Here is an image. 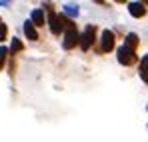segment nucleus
I'll return each instance as SVG.
<instances>
[{"label": "nucleus", "instance_id": "4", "mask_svg": "<svg viewBox=\"0 0 148 142\" xmlns=\"http://www.w3.org/2000/svg\"><path fill=\"white\" fill-rule=\"evenodd\" d=\"M96 26L94 24H88L86 28H84V32L80 34V48L82 50H88V48L94 44V38H96Z\"/></svg>", "mask_w": 148, "mask_h": 142}, {"label": "nucleus", "instance_id": "9", "mask_svg": "<svg viewBox=\"0 0 148 142\" xmlns=\"http://www.w3.org/2000/svg\"><path fill=\"white\" fill-rule=\"evenodd\" d=\"M78 14H80V10H78V4H74V2H68V4H64V16L76 18Z\"/></svg>", "mask_w": 148, "mask_h": 142}, {"label": "nucleus", "instance_id": "3", "mask_svg": "<svg viewBox=\"0 0 148 142\" xmlns=\"http://www.w3.org/2000/svg\"><path fill=\"white\" fill-rule=\"evenodd\" d=\"M116 58H118V62L122 64V66H132L136 60H138V56H136V52L132 50V48L128 46H120L116 50Z\"/></svg>", "mask_w": 148, "mask_h": 142}, {"label": "nucleus", "instance_id": "15", "mask_svg": "<svg viewBox=\"0 0 148 142\" xmlns=\"http://www.w3.org/2000/svg\"><path fill=\"white\" fill-rule=\"evenodd\" d=\"M0 24H2V22H0Z\"/></svg>", "mask_w": 148, "mask_h": 142}, {"label": "nucleus", "instance_id": "12", "mask_svg": "<svg viewBox=\"0 0 148 142\" xmlns=\"http://www.w3.org/2000/svg\"><path fill=\"white\" fill-rule=\"evenodd\" d=\"M22 42H20V38H12V44H10V50L8 52H12V54H16V52H20L22 50Z\"/></svg>", "mask_w": 148, "mask_h": 142}, {"label": "nucleus", "instance_id": "16", "mask_svg": "<svg viewBox=\"0 0 148 142\" xmlns=\"http://www.w3.org/2000/svg\"><path fill=\"white\" fill-rule=\"evenodd\" d=\"M146 108H148V106H146Z\"/></svg>", "mask_w": 148, "mask_h": 142}, {"label": "nucleus", "instance_id": "2", "mask_svg": "<svg viewBox=\"0 0 148 142\" xmlns=\"http://www.w3.org/2000/svg\"><path fill=\"white\" fill-rule=\"evenodd\" d=\"M68 22L70 20L64 14H56V12H50L48 14V26H50V30H52V34H60L68 26Z\"/></svg>", "mask_w": 148, "mask_h": 142}, {"label": "nucleus", "instance_id": "1", "mask_svg": "<svg viewBox=\"0 0 148 142\" xmlns=\"http://www.w3.org/2000/svg\"><path fill=\"white\" fill-rule=\"evenodd\" d=\"M64 30H66V34H64L62 48H64V50H72L76 44H80V34H78V30H76V24L70 20V22H68V26H66Z\"/></svg>", "mask_w": 148, "mask_h": 142}, {"label": "nucleus", "instance_id": "11", "mask_svg": "<svg viewBox=\"0 0 148 142\" xmlns=\"http://www.w3.org/2000/svg\"><path fill=\"white\" fill-rule=\"evenodd\" d=\"M140 78L148 84V54L142 56V60H140Z\"/></svg>", "mask_w": 148, "mask_h": 142}, {"label": "nucleus", "instance_id": "7", "mask_svg": "<svg viewBox=\"0 0 148 142\" xmlns=\"http://www.w3.org/2000/svg\"><path fill=\"white\" fill-rule=\"evenodd\" d=\"M24 34H26L28 40H38V32H36L34 24L30 22V20H26V22H24Z\"/></svg>", "mask_w": 148, "mask_h": 142}, {"label": "nucleus", "instance_id": "6", "mask_svg": "<svg viewBox=\"0 0 148 142\" xmlns=\"http://www.w3.org/2000/svg\"><path fill=\"white\" fill-rule=\"evenodd\" d=\"M128 12H130L134 18H142V16L146 14V8H144L142 2H130V4H128Z\"/></svg>", "mask_w": 148, "mask_h": 142}, {"label": "nucleus", "instance_id": "13", "mask_svg": "<svg viewBox=\"0 0 148 142\" xmlns=\"http://www.w3.org/2000/svg\"><path fill=\"white\" fill-rule=\"evenodd\" d=\"M6 56H8V48L0 46V70L4 68V62H6Z\"/></svg>", "mask_w": 148, "mask_h": 142}, {"label": "nucleus", "instance_id": "10", "mask_svg": "<svg viewBox=\"0 0 148 142\" xmlns=\"http://www.w3.org/2000/svg\"><path fill=\"white\" fill-rule=\"evenodd\" d=\"M124 46H128V48L134 50V48L138 46V34H136V32H128V34H126V42H124Z\"/></svg>", "mask_w": 148, "mask_h": 142}, {"label": "nucleus", "instance_id": "5", "mask_svg": "<svg viewBox=\"0 0 148 142\" xmlns=\"http://www.w3.org/2000/svg\"><path fill=\"white\" fill-rule=\"evenodd\" d=\"M100 50H102V52H112V50H114V34H112L110 30H104V32H102Z\"/></svg>", "mask_w": 148, "mask_h": 142}, {"label": "nucleus", "instance_id": "14", "mask_svg": "<svg viewBox=\"0 0 148 142\" xmlns=\"http://www.w3.org/2000/svg\"><path fill=\"white\" fill-rule=\"evenodd\" d=\"M6 34H8V26L6 24H0V42L6 40Z\"/></svg>", "mask_w": 148, "mask_h": 142}, {"label": "nucleus", "instance_id": "8", "mask_svg": "<svg viewBox=\"0 0 148 142\" xmlns=\"http://www.w3.org/2000/svg\"><path fill=\"white\" fill-rule=\"evenodd\" d=\"M30 22L34 24V26H44V12L40 10V8H36V10H32V14H30Z\"/></svg>", "mask_w": 148, "mask_h": 142}]
</instances>
